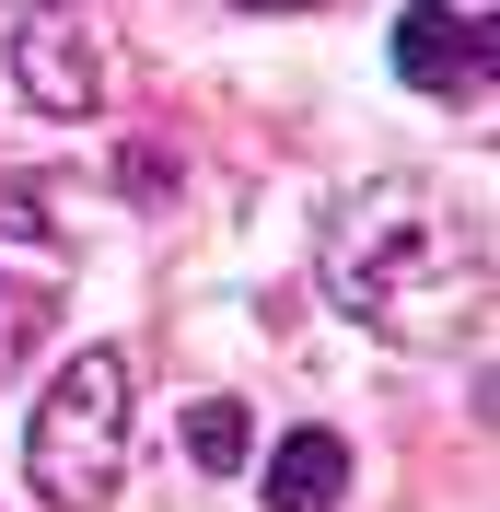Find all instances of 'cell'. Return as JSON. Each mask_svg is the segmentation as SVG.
Instances as JSON below:
<instances>
[{
	"mask_svg": "<svg viewBox=\"0 0 500 512\" xmlns=\"http://www.w3.org/2000/svg\"><path fill=\"white\" fill-rule=\"evenodd\" d=\"M326 291L407 350H442L489 315V198L442 175H373L326 233Z\"/></svg>",
	"mask_w": 500,
	"mask_h": 512,
	"instance_id": "obj_1",
	"label": "cell"
},
{
	"mask_svg": "<svg viewBox=\"0 0 500 512\" xmlns=\"http://www.w3.org/2000/svg\"><path fill=\"white\" fill-rule=\"evenodd\" d=\"M35 489L59 512H94L105 489H117V454H128V350H82L47 396H35Z\"/></svg>",
	"mask_w": 500,
	"mask_h": 512,
	"instance_id": "obj_2",
	"label": "cell"
},
{
	"mask_svg": "<svg viewBox=\"0 0 500 512\" xmlns=\"http://www.w3.org/2000/svg\"><path fill=\"white\" fill-rule=\"evenodd\" d=\"M12 70H24V94H35V105H59V117L105 94V47L82 35V12H35V24L12 35Z\"/></svg>",
	"mask_w": 500,
	"mask_h": 512,
	"instance_id": "obj_3",
	"label": "cell"
},
{
	"mask_svg": "<svg viewBox=\"0 0 500 512\" xmlns=\"http://www.w3.org/2000/svg\"><path fill=\"white\" fill-rule=\"evenodd\" d=\"M396 70L407 82H419V94H454V82H477V70H489V24H454V12H407L396 24Z\"/></svg>",
	"mask_w": 500,
	"mask_h": 512,
	"instance_id": "obj_4",
	"label": "cell"
},
{
	"mask_svg": "<svg viewBox=\"0 0 500 512\" xmlns=\"http://www.w3.org/2000/svg\"><path fill=\"white\" fill-rule=\"evenodd\" d=\"M338 489H349V443L338 431H291L268 454V512H338Z\"/></svg>",
	"mask_w": 500,
	"mask_h": 512,
	"instance_id": "obj_5",
	"label": "cell"
},
{
	"mask_svg": "<svg viewBox=\"0 0 500 512\" xmlns=\"http://www.w3.org/2000/svg\"><path fill=\"white\" fill-rule=\"evenodd\" d=\"M245 443H256V431H245V408H233V396L187 408V454H198V466H245Z\"/></svg>",
	"mask_w": 500,
	"mask_h": 512,
	"instance_id": "obj_6",
	"label": "cell"
},
{
	"mask_svg": "<svg viewBox=\"0 0 500 512\" xmlns=\"http://www.w3.org/2000/svg\"><path fill=\"white\" fill-rule=\"evenodd\" d=\"M35 315H47V303H35V291H12V280H0V350H12V338H35Z\"/></svg>",
	"mask_w": 500,
	"mask_h": 512,
	"instance_id": "obj_7",
	"label": "cell"
},
{
	"mask_svg": "<svg viewBox=\"0 0 500 512\" xmlns=\"http://www.w3.org/2000/svg\"><path fill=\"white\" fill-rule=\"evenodd\" d=\"M245 12H303V0H245Z\"/></svg>",
	"mask_w": 500,
	"mask_h": 512,
	"instance_id": "obj_8",
	"label": "cell"
},
{
	"mask_svg": "<svg viewBox=\"0 0 500 512\" xmlns=\"http://www.w3.org/2000/svg\"><path fill=\"white\" fill-rule=\"evenodd\" d=\"M59 12H82V0H59Z\"/></svg>",
	"mask_w": 500,
	"mask_h": 512,
	"instance_id": "obj_9",
	"label": "cell"
}]
</instances>
